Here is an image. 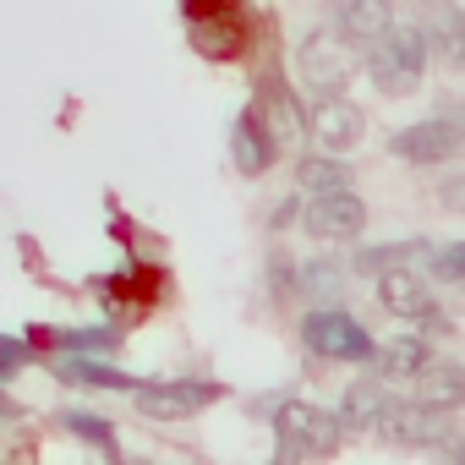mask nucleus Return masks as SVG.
I'll list each match as a JSON object with an SVG mask.
<instances>
[{"label": "nucleus", "mask_w": 465, "mask_h": 465, "mask_svg": "<svg viewBox=\"0 0 465 465\" xmlns=\"http://www.w3.org/2000/svg\"><path fill=\"white\" fill-rule=\"evenodd\" d=\"M61 378H66V383H88V389H137L132 372L104 367V361H83V356H72V361L61 367Z\"/></svg>", "instance_id": "nucleus-17"}, {"label": "nucleus", "mask_w": 465, "mask_h": 465, "mask_svg": "<svg viewBox=\"0 0 465 465\" xmlns=\"http://www.w3.org/2000/svg\"><path fill=\"white\" fill-rule=\"evenodd\" d=\"M274 432H280V460H307V454H334L340 443V421L307 400H291L280 405L274 416Z\"/></svg>", "instance_id": "nucleus-5"}, {"label": "nucleus", "mask_w": 465, "mask_h": 465, "mask_svg": "<svg viewBox=\"0 0 465 465\" xmlns=\"http://www.w3.org/2000/svg\"><path fill=\"white\" fill-rule=\"evenodd\" d=\"M252 115L263 121V132H269L274 143H296V137L307 132V115H302V104H296V94H291L285 83H263Z\"/></svg>", "instance_id": "nucleus-9"}, {"label": "nucleus", "mask_w": 465, "mask_h": 465, "mask_svg": "<svg viewBox=\"0 0 465 465\" xmlns=\"http://www.w3.org/2000/svg\"><path fill=\"white\" fill-rule=\"evenodd\" d=\"M6 411H12V400H0V416H6Z\"/></svg>", "instance_id": "nucleus-26"}, {"label": "nucleus", "mask_w": 465, "mask_h": 465, "mask_svg": "<svg viewBox=\"0 0 465 465\" xmlns=\"http://www.w3.org/2000/svg\"><path fill=\"white\" fill-rule=\"evenodd\" d=\"M302 285H307V296H318V302H329V296H340V285H345V274H340V263H329V258H318V263H307V274H302Z\"/></svg>", "instance_id": "nucleus-20"}, {"label": "nucleus", "mask_w": 465, "mask_h": 465, "mask_svg": "<svg viewBox=\"0 0 465 465\" xmlns=\"http://www.w3.org/2000/svg\"><path fill=\"white\" fill-rule=\"evenodd\" d=\"M460 143H465V132H460V115L454 110H443V115H421L416 126H405V132H394V159L400 164H411V170H432V164H449L454 153H460Z\"/></svg>", "instance_id": "nucleus-3"}, {"label": "nucleus", "mask_w": 465, "mask_h": 465, "mask_svg": "<svg viewBox=\"0 0 465 465\" xmlns=\"http://www.w3.org/2000/svg\"><path fill=\"white\" fill-rule=\"evenodd\" d=\"M23 356H28V351H23L17 340H0V372H12V367H17Z\"/></svg>", "instance_id": "nucleus-24"}, {"label": "nucleus", "mask_w": 465, "mask_h": 465, "mask_svg": "<svg viewBox=\"0 0 465 465\" xmlns=\"http://www.w3.org/2000/svg\"><path fill=\"white\" fill-rule=\"evenodd\" d=\"M460 197H465V186H460V175H449L443 181V208H460Z\"/></svg>", "instance_id": "nucleus-25"}, {"label": "nucleus", "mask_w": 465, "mask_h": 465, "mask_svg": "<svg viewBox=\"0 0 465 465\" xmlns=\"http://www.w3.org/2000/svg\"><path fill=\"white\" fill-rule=\"evenodd\" d=\"M307 132H312V143H318L323 153H345V148L361 143L367 121H361V110H356L351 99H340V94H318V110L307 115Z\"/></svg>", "instance_id": "nucleus-8"}, {"label": "nucleus", "mask_w": 465, "mask_h": 465, "mask_svg": "<svg viewBox=\"0 0 465 465\" xmlns=\"http://www.w3.org/2000/svg\"><path fill=\"white\" fill-rule=\"evenodd\" d=\"M61 421H66L77 438H88V443H99V449H115V432L104 427V416H94V411H66Z\"/></svg>", "instance_id": "nucleus-21"}, {"label": "nucleus", "mask_w": 465, "mask_h": 465, "mask_svg": "<svg viewBox=\"0 0 465 465\" xmlns=\"http://www.w3.org/2000/svg\"><path fill=\"white\" fill-rule=\"evenodd\" d=\"M302 224H307L312 242L340 247V242H356L367 230V203L351 186H329V192H312V203L302 208Z\"/></svg>", "instance_id": "nucleus-4"}, {"label": "nucleus", "mask_w": 465, "mask_h": 465, "mask_svg": "<svg viewBox=\"0 0 465 465\" xmlns=\"http://www.w3.org/2000/svg\"><path fill=\"white\" fill-rule=\"evenodd\" d=\"M460 274H465V247H460V242H443V247L432 252V280L460 285Z\"/></svg>", "instance_id": "nucleus-22"}, {"label": "nucleus", "mask_w": 465, "mask_h": 465, "mask_svg": "<svg viewBox=\"0 0 465 465\" xmlns=\"http://www.w3.org/2000/svg\"><path fill=\"white\" fill-rule=\"evenodd\" d=\"M389 23H394V6H389V0H340V34H345L356 50L378 45V39L389 34Z\"/></svg>", "instance_id": "nucleus-13"}, {"label": "nucleus", "mask_w": 465, "mask_h": 465, "mask_svg": "<svg viewBox=\"0 0 465 465\" xmlns=\"http://www.w3.org/2000/svg\"><path fill=\"white\" fill-rule=\"evenodd\" d=\"M416 405H438V411H460L465 405V367H454V361H421L416 367Z\"/></svg>", "instance_id": "nucleus-11"}, {"label": "nucleus", "mask_w": 465, "mask_h": 465, "mask_svg": "<svg viewBox=\"0 0 465 465\" xmlns=\"http://www.w3.org/2000/svg\"><path fill=\"white\" fill-rule=\"evenodd\" d=\"M296 181H302L307 192H329V186H351V170H345L340 159H329V153H318V159H302V170H296Z\"/></svg>", "instance_id": "nucleus-18"}, {"label": "nucleus", "mask_w": 465, "mask_h": 465, "mask_svg": "<svg viewBox=\"0 0 465 465\" xmlns=\"http://www.w3.org/2000/svg\"><path fill=\"white\" fill-rule=\"evenodd\" d=\"M427 356H432V351H427V334H400V340H389V345L378 351V372H383L389 383H411Z\"/></svg>", "instance_id": "nucleus-16"}, {"label": "nucleus", "mask_w": 465, "mask_h": 465, "mask_svg": "<svg viewBox=\"0 0 465 465\" xmlns=\"http://www.w3.org/2000/svg\"><path fill=\"white\" fill-rule=\"evenodd\" d=\"M411 252H416V242H378V247H361V252H356V269H361V274H383V269L405 263Z\"/></svg>", "instance_id": "nucleus-19"}, {"label": "nucleus", "mask_w": 465, "mask_h": 465, "mask_svg": "<svg viewBox=\"0 0 465 465\" xmlns=\"http://www.w3.org/2000/svg\"><path fill=\"white\" fill-rule=\"evenodd\" d=\"M372 280H378V302H383L394 318H416V312L432 302L427 274H416V269H405V263H394V269H383V274H372Z\"/></svg>", "instance_id": "nucleus-10"}, {"label": "nucleus", "mask_w": 465, "mask_h": 465, "mask_svg": "<svg viewBox=\"0 0 465 465\" xmlns=\"http://www.w3.org/2000/svg\"><path fill=\"white\" fill-rule=\"evenodd\" d=\"M302 340H307V351H318V356H329V361H367V356H372L367 329H361L351 312H340V307L312 312V318L302 323Z\"/></svg>", "instance_id": "nucleus-6"}, {"label": "nucleus", "mask_w": 465, "mask_h": 465, "mask_svg": "<svg viewBox=\"0 0 465 465\" xmlns=\"http://www.w3.org/2000/svg\"><path fill=\"white\" fill-rule=\"evenodd\" d=\"M121 334H110V329H77V334H61V345L66 351H104V345H115Z\"/></svg>", "instance_id": "nucleus-23"}, {"label": "nucleus", "mask_w": 465, "mask_h": 465, "mask_svg": "<svg viewBox=\"0 0 465 465\" xmlns=\"http://www.w3.org/2000/svg\"><path fill=\"white\" fill-rule=\"evenodd\" d=\"M454 411H438V405H405V411H389L383 421H389V432L400 438V443H421V449H432V443H443L449 432H454V421H449Z\"/></svg>", "instance_id": "nucleus-12"}, {"label": "nucleus", "mask_w": 465, "mask_h": 465, "mask_svg": "<svg viewBox=\"0 0 465 465\" xmlns=\"http://www.w3.org/2000/svg\"><path fill=\"white\" fill-rule=\"evenodd\" d=\"M137 394V411L153 416V421H186L197 416L203 405L219 400L213 383H186V378H170V383H148V389H132Z\"/></svg>", "instance_id": "nucleus-7"}, {"label": "nucleus", "mask_w": 465, "mask_h": 465, "mask_svg": "<svg viewBox=\"0 0 465 465\" xmlns=\"http://www.w3.org/2000/svg\"><path fill=\"white\" fill-rule=\"evenodd\" d=\"M389 411L394 405H389V389L378 378H356L345 389V400H340V421H351V427H383Z\"/></svg>", "instance_id": "nucleus-15"}, {"label": "nucleus", "mask_w": 465, "mask_h": 465, "mask_svg": "<svg viewBox=\"0 0 465 465\" xmlns=\"http://www.w3.org/2000/svg\"><path fill=\"white\" fill-rule=\"evenodd\" d=\"M296 66H302L312 94H340L356 77V45L340 28H312L296 50Z\"/></svg>", "instance_id": "nucleus-2"}, {"label": "nucleus", "mask_w": 465, "mask_h": 465, "mask_svg": "<svg viewBox=\"0 0 465 465\" xmlns=\"http://www.w3.org/2000/svg\"><path fill=\"white\" fill-rule=\"evenodd\" d=\"M230 153H236V170L242 175H263L269 164H274V153H280V143L263 132V121L247 110L242 121H236V132H230Z\"/></svg>", "instance_id": "nucleus-14"}, {"label": "nucleus", "mask_w": 465, "mask_h": 465, "mask_svg": "<svg viewBox=\"0 0 465 465\" xmlns=\"http://www.w3.org/2000/svg\"><path fill=\"white\" fill-rule=\"evenodd\" d=\"M427 61H432V34L411 28V23H389V34L378 45H367V72H372L378 94H389V99L411 94L421 83Z\"/></svg>", "instance_id": "nucleus-1"}]
</instances>
